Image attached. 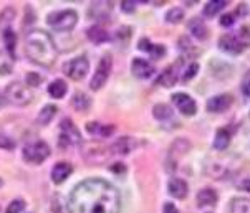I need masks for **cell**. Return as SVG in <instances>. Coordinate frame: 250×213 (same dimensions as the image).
<instances>
[{
    "label": "cell",
    "mask_w": 250,
    "mask_h": 213,
    "mask_svg": "<svg viewBox=\"0 0 250 213\" xmlns=\"http://www.w3.org/2000/svg\"><path fill=\"white\" fill-rule=\"evenodd\" d=\"M86 131L91 136H98V137H109L114 133V126H108V124H101V122H88L86 124Z\"/></svg>",
    "instance_id": "cell-21"
},
{
    "label": "cell",
    "mask_w": 250,
    "mask_h": 213,
    "mask_svg": "<svg viewBox=\"0 0 250 213\" xmlns=\"http://www.w3.org/2000/svg\"><path fill=\"white\" fill-rule=\"evenodd\" d=\"M62 149H66L70 146H78L82 144V134H80L78 127L73 124L71 119H63L60 124V139H58Z\"/></svg>",
    "instance_id": "cell-6"
},
{
    "label": "cell",
    "mask_w": 250,
    "mask_h": 213,
    "mask_svg": "<svg viewBox=\"0 0 250 213\" xmlns=\"http://www.w3.org/2000/svg\"><path fill=\"white\" fill-rule=\"evenodd\" d=\"M167 190L171 194V197H174L177 200H182L188 197V192H189V187L186 184V180L182 178H171L169 180V185H167Z\"/></svg>",
    "instance_id": "cell-18"
},
{
    "label": "cell",
    "mask_w": 250,
    "mask_h": 213,
    "mask_svg": "<svg viewBox=\"0 0 250 213\" xmlns=\"http://www.w3.org/2000/svg\"><path fill=\"white\" fill-rule=\"evenodd\" d=\"M25 53L35 65L50 68L57 59V46L48 32L33 28L25 35Z\"/></svg>",
    "instance_id": "cell-2"
},
{
    "label": "cell",
    "mask_w": 250,
    "mask_h": 213,
    "mask_svg": "<svg viewBox=\"0 0 250 213\" xmlns=\"http://www.w3.org/2000/svg\"><path fill=\"white\" fill-rule=\"evenodd\" d=\"M229 144H230V133H229L226 127H222V129H219L217 133H215L214 149H217V151H226L229 147Z\"/></svg>",
    "instance_id": "cell-27"
},
{
    "label": "cell",
    "mask_w": 250,
    "mask_h": 213,
    "mask_svg": "<svg viewBox=\"0 0 250 213\" xmlns=\"http://www.w3.org/2000/svg\"><path fill=\"white\" fill-rule=\"evenodd\" d=\"M234 103V96L229 95V93H222V95L212 96L207 101V111L209 113H224Z\"/></svg>",
    "instance_id": "cell-11"
},
{
    "label": "cell",
    "mask_w": 250,
    "mask_h": 213,
    "mask_svg": "<svg viewBox=\"0 0 250 213\" xmlns=\"http://www.w3.org/2000/svg\"><path fill=\"white\" fill-rule=\"evenodd\" d=\"M109 154H111V151H109V147H101V146H93L90 149H84L83 155L86 160L90 162H96V164H100V162L106 160Z\"/></svg>",
    "instance_id": "cell-17"
},
{
    "label": "cell",
    "mask_w": 250,
    "mask_h": 213,
    "mask_svg": "<svg viewBox=\"0 0 250 213\" xmlns=\"http://www.w3.org/2000/svg\"><path fill=\"white\" fill-rule=\"evenodd\" d=\"M189 30L190 33H192L194 37L197 38V40H206L207 37H209V32H207V27L204 25L201 19H194L189 22Z\"/></svg>",
    "instance_id": "cell-26"
},
{
    "label": "cell",
    "mask_w": 250,
    "mask_h": 213,
    "mask_svg": "<svg viewBox=\"0 0 250 213\" xmlns=\"http://www.w3.org/2000/svg\"><path fill=\"white\" fill-rule=\"evenodd\" d=\"M190 149V144L186 139H177L176 142H172L171 149H169V155H167V169L172 170L176 167L177 159L182 157L184 154H188V151Z\"/></svg>",
    "instance_id": "cell-10"
},
{
    "label": "cell",
    "mask_w": 250,
    "mask_h": 213,
    "mask_svg": "<svg viewBox=\"0 0 250 213\" xmlns=\"http://www.w3.org/2000/svg\"><path fill=\"white\" fill-rule=\"evenodd\" d=\"M234 22H235L234 14H226V15L220 17V25H222V27H232Z\"/></svg>",
    "instance_id": "cell-41"
},
{
    "label": "cell",
    "mask_w": 250,
    "mask_h": 213,
    "mask_svg": "<svg viewBox=\"0 0 250 213\" xmlns=\"http://www.w3.org/2000/svg\"><path fill=\"white\" fill-rule=\"evenodd\" d=\"M71 172H73V165L70 162H58L52 169V182L53 184H63L71 175Z\"/></svg>",
    "instance_id": "cell-16"
},
{
    "label": "cell",
    "mask_w": 250,
    "mask_h": 213,
    "mask_svg": "<svg viewBox=\"0 0 250 213\" xmlns=\"http://www.w3.org/2000/svg\"><path fill=\"white\" fill-rule=\"evenodd\" d=\"M2 184H3V182H2V178H0V187H2Z\"/></svg>",
    "instance_id": "cell-46"
},
{
    "label": "cell",
    "mask_w": 250,
    "mask_h": 213,
    "mask_svg": "<svg viewBox=\"0 0 250 213\" xmlns=\"http://www.w3.org/2000/svg\"><path fill=\"white\" fill-rule=\"evenodd\" d=\"M111 68H113L111 55H104V57L100 59L95 75H93V78H91L90 88L93 89V91H98V89H101L104 86V83H106L108 78H109V73H111Z\"/></svg>",
    "instance_id": "cell-7"
},
{
    "label": "cell",
    "mask_w": 250,
    "mask_h": 213,
    "mask_svg": "<svg viewBox=\"0 0 250 213\" xmlns=\"http://www.w3.org/2000/svg\"><path fill=\"white\" fill-rule=\"evenodd\" d=\"M66 91H68V86H66V83L63 79H55L48 86L50 96L55 97V99H62V97L66 95Z\"/></svg>",
    "instance_id": "cell-28"
},
{
    "label": "cell",
    "mask_w": 250,
    "mask_h": 213,
    "mask_svg": "<svg viewBox=\"0 0 250 213\" xmlns=\"http://www.w3.org/2000/svg\"><path fill=\"white\" fill-rule=\"evenodd\" d=\"M57 111H58V108L57 106H53V104H46L43 109L38 113V124H42V126H46L48 124L52 119L57 116Z\"/></svg>",
    "instance_id": "cell-30"
},
{
    "label": "cell",
    "mask_w": 250,
    "mask_h": 213,
    "mask_svg": "<svg viewBox=\"0 0 250 213\" xmlns=\"http://www.w3.org/2000/svg\"><path fill=\"white\" fill-rule=\"evenodd\" d=\"M215 203H217V192H215L214 189H202L199 190L197 194V205L201 208L204 207H214Z\"/></svg>",
    "instance_id": "cell-19"
},
{
    "label": "cell",
    "mask_w": 250,
    "mask_h": 213,
    "mask_svg": "<svg viewBox=\"0 0 250 213\" xmlns=\"http://www.w3.org/2000/svg\"><path fill=\"white\" fill-rule=\"evenodd\" d=\"M182 19H184V10L179 7H174L171 10H167L166 14V22L167 23H181Z\"/></svg>",
    "instance_id": "cell-34"
},
{
    "label": "cell",
    "mask_w": 250,
    "mask_h": 213,
    "mask_svg": "<svg viewBox=\"0 0 250 213\" xmlns=\"http://www.w3.org/2000/svg\"><path fill=\"white\" fill-rule=\"evenodd\" d=\"M50 146L43 140H35V142L25 146L22 155L25 162L28 164H42L43 160H46L50 157Z\"/></svg>",
    "instance_id": "cell-5"
},
{
    "label": "cell",
    "mask_w": 250,
    "mask_h": 213,
    "mask_svg": "<svg viewBox=\"0 0 250 213\" xmlns=\"http://www.w3.org/2000/svg\"><path fill=\"white\" fill-rule=\"evenodd\" d=\"M3 97H5L8 103H12L15 106H27L32 103L33 95L27 84L14 81V83H10L5 88V96Z\"/></svg>",
    "instance_id": "cell-4"
},
{
    "label": "cell",
    "mask_w": 250,
    "mask_h": 213,
    "mask_svg": "<svg viewBox=\"0 0 250 213\" xmlns=\"http://www.w3.org/2000/svg\"><path fill=\"white\" fill-rule=\"evenodd\" d=\"M138 48L143 50V52H146V53H149L154 59H159L161 57H164V53H166V48H164V46L151 43L147 38H143V40L139 41Z\"/></svg>",
    "instance_id": "cell-22"
},
{
    "label": "cell",
    "mask_w": 250,
    "mask_h": 213,
    "mask_svg": "<svg viewBox=\"0 0 250 213\" xmlns=\"http://www.w3.org/2000/svg\"><path fill=\"white\" fill-rule=\"evenodd\" d=\"M46 23L57 32H71L78 23V14L75 10H60L48 15Z\"/></svg>",
    "instance_id": "cell-3"
},
{
    "label": "cell",
    "mask_w": 250,
    "mask_h": 213,
    "mask_svg": "<svg viewBox=\"0 0 250 213\" xmlns=\"http://www.w3.org/2000/svg\"><path fill=\"white\" fill-rule=\"evenodd\" d=\"M86 35L90 38V41H93V43H96V45L104 43V41L109 40V33L103 27H100V25H93V27L88 28Z\"/></svg>",
    "instance_id": "cell-24"
},
{
    "label": "cell",
    "mask_w": 250,
    "mask_h": 213,
    "mask_svg": "<svg viewBox=\"0 0 250 213\" xmlns=\"http://www.w3.org/2000/svg\"><path fill=\"white\" fill-rule=\"evenodd\" d=\"M3 103H5V97H3V95L0 93V108L3 106Z\"/></svg>",
    "instance_id": "cell-45"
},
{
    "label": "cell",
    "mask_w": 250,
    "mask_h": 213,
    "mask_svg": "<svg viewBox=\"0 0 250 213\" xmlns=\"http://www.w3.org/2000/svg\"><path fill=\"white\" fill-rule=\"evenodd\" d=\"M210 73L219 79H226L232 75V66L226 61L214 59V61H210Z\"/></svg>",
    "instance_id": "cell-20"
},
{
    "label": "cell",
    "mask_w": 250,
    "mask_h": 213,
    "mask_svg": "<svg viewBox=\"0 0 250 213\" xmlns=\"http://www.w3.org/2000/svg\"><path fill=\"white\" fill-rule=\"evenodd\" d=\"M138 144L139 142L136 139L129 137V136H125V137L118 139L116 142L109 147V151H111V154H116V155H128L138 147Z\"/></svg>",
    "instance_id": "cell-13"
},
{
    "label": "cell",
    "mask_w": 250,
    "mask_h": 213,
    "mask_svg": "<svg viewBox=\"0 0 250 213\" xmlns=\"http://www.w3.org/2000/svg\"><path fill=\"white\" fill-rule=\"evenodd\" d=\"M88 70H90V61L86 57L73 58L63 65V73L73 81H82L88 75Z\"/></svg>",
    "instance_id": "cell-8"
},
{
    "label": "cell",
    "mask_w": 250,
    "mask_h": 213,
    "mask_svg": "<svg viewBox=\"0 0 250 213\" xmlns=\"http://www.w3.org/2000/svg\"><path fill=\"white\" fill-rule=\"evenodd\" d=\"M232 213H250V200L247 198H234L230 203Z\"/></svg>",
    "instance_id": "cell-31"
},
{
    "label": "cell",
    "mask_w": 250,
    "mask_h": 213,
    "mask_svg": "<svg viewBox=\"0 0 250 213\" xmlns=\"http://www.w3.org/2000/svg\"><path fill=\"white\" fill-rule=\"evenodd\" d=\"M70 213H120V192L103 178H86L70 194Z\"/></svg>",
    "instance_id": "cell-1"
},
{
    "label": "cell",
    "mask_w": 250,
    "mask_h": 213,
    "mask_svg": "<svg viewBox=\"0 0 250 213\" xmlns=\"http://www.w3.org/2000/svg\"><path fill=\"white\" fill-rule=\"evenodd\" d=\"M240 189L245 190V192H249V194H250V177H249V178H245V180L240 182Z\"/></svg>",
    "instance_id": "cell-44"
},
{
    "label": "cell",
    "mask_w": 250,
    "mask_h": 213,
    "mask_svg": "<svg viewBox=\"0 0 250 213\" xmlns=\"http://www.w3.org/2000/svg\"><path fill=\"white\" fill-rule=\"evenodd\" d=\"M131 73L139 79H147L154 75V68H152V65H149V61H146V59L134 58L133 61H131Z\"/></svg>",
    "instance_id": "cell-15"
},
{
    "label": "cell",
    "mask_w": 250,
    "mask_h": 213,
    "mask_svg": "<svg viewBox=\"0 0 250 213\" xmlns=\"http://www.w3.org/2000/svg\"><path fill=\"white\" fill-rule=\"evenodd\" d=\"M219 48L222 52H226L229 55H240L242 50L245 48V45L234 35H222L219 38Z\"/></svg>",
    "instance_id": "cell-12"
},
{
    "label": "cell",
    "mask_w": 250,
    "mask_h": 213,
    "mask_svg": "<svg viewBox=\"0 0 250 213\" xmlns=\"http://www.w3.org/2000/svg\"><path fill=\"white\" fill-rule=\"evenodd\" d=\"M3 43H5V48H7V52L10 53V57L15 58V43H17V38H15L14 32H12L10 28L3 30Z\"/></svg>",
    "instance_id": "cell-32"
},
{
    "label": "cell",
    "mask_w": 250,
    "mask_h": 213,
    "mask_svg": "<svg viewBox=\"0 0 250 213\" xmlns=\"http://www.w3.org/2000/svg\"><path fill=\"white\" fill-rule=\"evenodd\" d=\"M116 37H118V40H120V41L126 43V41L129 40V37H131V28L129 27H121L120 30H118Z\"/></svg>",
    "instance_id": "cell-39"
},
{
    "label": "cell",
    "mask_w": 250,
    "mask_h": 213,
    "mask_svg": "<svg viewBox=\"0 0 250 213\" xmlns=\"http://www.w3.org/2000/svg\"><path fill=\"white\" fill-rule=\"evenodd\" d=\"M71 106H73L76 111H88L91 106V97L82 91H76L73 97H71Z\"/></svg>",
    "instance_id": "cell-25"
},
{
    "label": "cell",
    "mask_w": 250,
    "mask_h": 213,
    "mask_svg": "<svg viewBox=\"0 0 250 213\" xmlns=\"http://www.w3.org/2000/svg\"><path fill=\"white\" fill-rule=\"evenodd\" d=\"M240 88H242L244 96H245V97H250V70L244 75V78H242V86H240Z\"/></svg>",
    "instance_id": "cell-38"
},
{
    "label": "cell",
    "mask_w": 250,
    "mask_h": 213,
    "mask_svg": "<svg viewBox=\"0 0 250 213\" xmlns=\"http://www.w3.org/2000/svg\"><path fill=\"white\" fill-rule=\"evenodd\" d=\"M134 8H136V2H134V0H123L121 2V10L126 12V14L134 12Z\"/></svg>",
    "instance_id": "cell-42"
},
{
    "label": "cell",
    "mask_w": 250,
    "mask_h": 213,
    "mask_svg": "<svg viewBox=\"0 0 250 213\" xmlns=\"http://www.w3.org/2000/svg\"><path fill=\"white\" fill-rule=\"evenodd\" d=\"M25 81H27V86H38V84L42 83V76L37 75V73H28L25 76Z\"/></svg>",
    "instance_id": "cell-37"
},
{
    "label": "cell",
    "mask_w": 250,
    "mask_h": 213,
    "mask_svg": "<svg viewBox=\"0 0 250 213\" xmlns=\"http://www.w3.org/2000/svg\"><path fill=\"white\" fill-rule=\"evenodd\" d=\"M25 208V202L22 198H17L14 202H10V205L7 207L5 213H22Z\"/></svg>",
    "instance_id": "cell-35"
},
{
    "label": "cell",
    "mask_w": 250,
    "mask_h": 213,
    "mask_svg": "<svg viewBox=\"0 0 250 213\" xmlns=\"http://www.w3.org/2000/svg\"><path fill=\"white\" fill-rule=\"evenodd\" d=\"M227 3L229 2H226V0H210V2L206 3L202 14H204L206 17H215L220 10H224V8L227 7Z\"/></svg>",
    "instance_id": "cell-29"
},
{
    "label": "cell",
    "mask_w": 250,
    "mask_h": 213,
    "mask_svg": "<svg viewBox=\"0 0 250 213\" xmlns=\"http://www.w3.org/2000/svg\"><path fill=\"white\" fill-rule=\"evenodd\" d=\"M197 71H199V65L197 63H192L188 70H186V73L182 75V81H189V79H192L194 76L197 75Z\"/></svg>",
    "instance_id": "cell-36"
},
{
    "label": "cell",
    "mask_w": 250,
    "mask_h": 213,
    "mask_svg": "<svg viewBox=\"0 0 250 213\" xmlns=\"http://www.w3.org/2000/svg\"><path fill=\"white\" fill-rule=\"evenodd\" d=\"M14 17H15L14 8H5V10L0 14V30L10 28V23L14 22Z\"/></svg>",
    "instance_id": "cell-33"
},
{
    "label": "cell",
    "mask_w": 250,
    "mask_h": 213,
    "mask_svg": "<svg viewBox=\"0 0 250 213\" xmlns=\"http://www.w3.org/2000/svg\"><path fill=\"white\" fill-rule=\"evenodd\" d=\"M163 213H179V210H177V207L174 205V203L167 202V203H164Z\"/></svg>",
    "instance_id": "cell-43"
},
{
    "label": "cell",
    "mask_w": 250,
    "mask_h": 213,
    "mask_svg": "<svg viewBox=\"0 0 250 213\" xmlns=\"http://www.w3.org/2000/svg\"><path fill=\"white\" fill-rule=\"evenodd\" d=\"M181 66H182V59H179V61L174 63V65H171L169 68H166V70L163 71V75L159 76L158 83L164 88L174 86L177 83V79H179V68Z\"/></svg>",
    "instance_id": "cell-14"
},
{
    "label": "cell",
    "mask_w": 250,
    "mask_h": 213,
    "mask_svg": "<svg viewBox=\"0 0 250 213\" xmlns=\"http://www.w3.org/2000/svg\"><path fill=\"white\" fill-rule=\"evenodd\" d=\"M14 140H12L8 136H2L0 134V147H3V149H7V151H12L14 149Z\"/></svg>",
    "instance_id": "cell-40"
},
{
    "label": "cell",
    "mask_w": 250,
    "mask_h": 213,
    "mask_svg": "<svg viewBox=\"0 0 250 213\" xmlns=\"http://www.w3.org/2000/svg\"><path fill=\"white\" fill-rule=\"evenodd\" d=\"M172 103H174V106L184 116H194L197 113L196 101L189 95H186V93H176V95H172Z\"/></svg>",
    "instance_id": "cell-9"
},
{
    "label": "cell",
    "mask_w": 250,
    "mask_h": 213,
    "mask_svg": "<svg viewBox=\"0 0 250 213\" xmlns=\"http://www.w3.org/2000/svg\"><path fill=\"white\" fill-rule=\"evenodd\" d=\"M152 116L158 119L159 122H167V121H174V111L169 108L167 104H156L152 108Z\"/></svg>",
    "instance_id": "cell-23"
}]
</instances>
